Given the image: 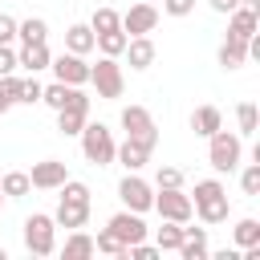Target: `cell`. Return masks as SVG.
<instances>
[{"label":"cell","instance_id":"obj_1","mask_svg":"<svg viewBox=\"0 0 260 260\" xmlns=\"http://www.w3.org/2000/svg\"><path fill=\"white\" fill-rule=\"evenodd\" d=\"M53 219L61 228H85V219H89V187L77 183V179H65L61 183V203H57Z\"/></svg>","mask_w":260,"mask_h":260},{"label":"cell","instance_id":"obj_2","mask_svg":"<svg viewBox=\"0 0 260 260\" xmlns=\"http://www.w3.org/2000/svg\"><path fill=\"white\" fill-rule=\"evenodd\" d=\"M191 211H195L203 223H223V219H228V191H223V183H219V179H203V183H195Z\"/></svg>","mask_w":260,"mask_h":260},{"label":"cell","instance_id":"obj_3","mask_svg":"<svg viewBox=\"0 0 260 260\" xmlns=\"http://www.w3.org/2000/svg\"><path fill=\"white\" fill-rule=\"evenodd\" d=\"M114 134L102 126V122H85L81 126V154L93 162V167H110L114 162Z\"/></svg>","mask_w":260,"mask_h":260},{"label":"cell","instance_id":"obj_4","mask_svg":"<svg viewBox=\"0 0 260 260\" xmlns=\"http://www.w3.org/2000/svg\"><path fill=\"white\" fill-rule=\"evenodd\" d=\"M122 126H126V138H130L134 146H142L146 154L154 150L158 130H154V118L146 114V106H126V110H122Z\"/></svg>","mask_w":260,"mask_h":260},{"label":"cell","instance_id":"obj_5","mask_svg":"<svg viewBox=\"0 0 260 260\" xmlns=\"http://www.w3.org/2000/svg\"><path fill=\"white\" fill-rule=\"evenodd\" d=\"M24 248L32 252V256H49L53 248H57V219L53 215H28L24 219Z\"/></svg>","mask_w":260,"mask_h":260},{"label":"cell","instance_id":"obj_6","mask_svg":"<svg viewBox=\"0 0 260 260\" xmlns=\"http://www.w3.org/2000/svg\"><path fill=\"white\" fill-rule=\"evenodd\" d=\"M240 154H244V146H240V138L236 134H228L223 126L211 134V146H207V162L215 167V171H236L240 167Z\"/></svg>","mask_w":260,"mask_h":260},{"label":"cell","instance_id":"obj_7","mask_svg":"<svg viewBox=\"0 0 260 260\" xmlns=\"http://www.w3.org/2000/svg\"><path fill=\"white\" fill-rule=\"evenodd\" d=\"M89 81L98 85V98H122V89H126V77H122V65L114 61V57H102L98 65H89Z\"/></svg>","mask_w":260,"mask_h":260},{"label":"cell","instance_id":"obj_8","mask_svg":"<svg viewBox=\"0 0 260 260\" xmlns=\"http://www.w3.org/2000/svg\"><path fill=\"white\" fill-rule=\"evenodd\" d=\"M162 219H175V223H187L195 211H191V195H183L179 187H158V195H154V203H150Z\"/></svg>","mask_w":260,"mask_h":260},{"label":"cell","instance_id":"obj_9","mask_svg":"<svg viewBox=\"0 0 260 260\" xmlns=\"http://www.w3.org/2000/svg\"><path fill=\"white\" fill-rule=\"evenodd\" d=\"M85 118H89V98L77 89V93L69 98V106L57 110V130H61V134H81Z\"/></svg>","mask_w":260,"mask_h":260},{"label":"cell","instance_id":"obj_10","mask_svg":"<svg viewBox=\"0 0 260 260\" xmlns=\"http://www.w3.org/2000/svg\"><path fill=\"white\" fill-rule=\"evenodd\" d=\"M154 24H158V8H154L150 0L134 4V8L122 16V32H126V37H146V32H154Z\"/></svg>","mask_w":260,"mask_h":260},{"label":"cell","instance_id":"obj_11","mask_svg":"<svg viewBox=\"0 0 260 260\" xmlns=\"http://www.w3.org/2000/svg\"><path fill=\"white\" fill-rule=\"evenodd\" d=\"M118 195H122V203H126L130 211H138V215H142V211H150V203H154V191H150L134 171L118 183Z\"/></svg>","mask_w":260,"mask_h":260},{"label":"cell","instance_id":"obj_12","mask_svg":"<svg viewBox=\"0 0 260 260\" xmlns=\"http://www.w3.org/2000/svg\"><path fill=\"white\" fill-rule=\"evenodd\" d=\"M106 228H110L126 248H130V244H138V240H146V223H142V215H138V211H130V207H126V211H118V215H110V223H106Z\"/></svg>","mask_w":260,"mask_h":260},{"label":"cell","instance_id":"obj_13","mask_svg":"<svg viewBox=\"0 0 260 260\" xmlns=\"http://www.w3.org/2000/svg\"><path fill=\"white\" fill-rule=\"evenodd\" d=\"M49 69H53L57 81H65V85H85V81H89V65H85L77 53H61L57 61H49Z\"/></svg>","mask_w":260,"mask_h":260},{"label":"cell","instance_id":"obj_14","mask_svg":"<svg viewBox=\"0 0 260 260\" xmlns=\"http://www.w3.org/2000/svg\"><path fill=\"white\" fill-rule=\"evenodd\" d=\"M65 179H69V171H65V162H61V158L32 162V171H28V183H32V187H41V191H53V187H61Z\"/></svg>","mask_w":260,"mask_h":260},{"label":"cell","instance_id":"obj_15","mask_svg":"<svg viewBox=\"0 0 260 260\" xmlns=\"http://www.w3.org/2000/svg\"><path fill=\"white\" fill-rule=\"evenodd\" d=\"M228 16H232V24H228V37L248 45V41L256 37V24H260V16H256V12H248V8H232Z\"/></svg>","mask_w":260,"mask_h":260},{"label":"cell","instance_id":"obj_16","mask_svg":"<svg viewBox=\"0 0 260 260\" xmlns=\"http://www.w3.org/2000/svg\"><path fill=\"white\" fill-rule=\"evenodd\" d=\"M122 53L130 57V69H150V61H154V45H150V37H130Z\"/></svg>","mask_w":260,"mask_h":260},{"label":"cell","instance_id":"obj_17","mask_svg":"<svg viewBox=\"0 0 260 260\" xmlns=\"http://www.w3.org/2000/svg\"><path fill=\"white\" fill-rule=\"evenodd\" d=\"M179 256H183V260H203V256H207V232H203V228H183Z\"/></svg>","mask_w":260,"mask_h":260},{"label":"cell","instance_id":"obj_18","mask_svg":"<svg viewBox=\"0 0 260 260\" xmlns=\"http://www.w3.org/2000/svg\"><path fill=\"white\" fill-rule=\"evenodd\" d=\"M49 61H53V57H49V45H45V41H41V45H24V49L16 53V65H24L28 73L49 69Z\"/></svg>","mask_w":260,"mask_h":260},{"label":"cell","instance_id":"obj_19","mask_svg":"<svg viewBox=\"0 0 260 260\" xmlns=\"http://www.w3.org/2000/svg\"><path fill=\"white\" fill-rule=\"evenodd\" d=\"M219 126H223V118H219V110H215V106H199V110L191 114V130H195V134H203V138H211Z\"/></svg>","mask_w":260,"mask_h":260},{"label":"cell","instance_id":"obj_20","mask_svg":"<svg viewBox=\"0 0 260 260\" xmlns=\"http://www.w3.org/2000/svg\"><path fill=\"white\" fill-rule=\"evenodd\" d=\"M65 49L77 53V57H85V53L93 49V28H89V24H69V32H65Z\"/></svg>","mask_w":260,"mask_h":260},{"label":"cell","instance_id":"obj_21","mask_svg":"<svg viewBox=\"0 0 260 260\" xmlns=\"http://www.w3.org/2000/svg\"><path fill=\"white\" fill-rule=\"evenodd\" d=\"M126 32L122 28H110V32H93V49H102V57H122V49H126Z\"/></svg>","mask_w":260,"mask_h":260},{"label":"cell","instance_id":"obj_22","mask_svg":"<svg viewBox=\"0 0 260 260\" xmlns=\"http://www.w3.org/2000/svg\"><path fill=\"white\" fill-rule=\"evenodd\" d=\"M65 260H85V256H93V236H85L81 228H73V236L65 240V252H61Z\"/></svg>","mask_w":260,"mask_h":260},{"label":"cell","instance_id":"obj_23","mask_svg":"<svg viewBox=\"0 0 260 260\" xmlns=\"http://www.w3.org/2000/svg\"><path fill=\"white\" fill-rule=\"evenodd\" d=\"M244 61H248V45H244V41H232V37H228V41L219 45V65H223V69H240Z\"/></svg>","mask_w":260,"mask_h":260},{"label":"cell","instance_id":"obj_24","mask_svg":"<svg viewBox=\"0 0 260 260\" xmlns=\"http://www.w3.org/2000/svg\"><path fill=\"white\" fill-rule=\"evenodd\" d=\"M16 37H20L24 45H41V41L49 37V24H45L41 16H28V20H20V24H16Z\"/></svg>","mask_w":260,"mask_h":260},{"label":"cell","instance_id":"obj_25","mask_svg":"<svg viewBox=\"0 0 260 260\" xmlns=\"http://www.w3.org/2000/svg\"><path fill=\"white\" fill-rule=\"evenodd\" d=\"M114 158H118V162H122L126 171H138V167H146V158H150V154H146L142 146H134V142L126 138V142H122V146L114 150Z\"/></svg>","mask_w":260,"mask_h":260},{"label":"cell","instance_id":"obj_26","mask_svg":"<svg viewBox=\"0 0 260 260\" xmlns=\"http://www.w3.org/2000/svg\"><path fill=\"white\" fill-rule=\"evenodd\" d=\"M77 93V85H65V81H53L49 89H41V102L45 106H53V110H61V106H69V98Z\"/></svg>","mask_w":260,"mask_h":260},{"label":"cell","instance_id":"obj_27","mask_svg":"<svg viewBox=\"0 0 260 260\" xmlns=\"http://www.w3.org/2000/svg\"><path fill=\"white\" fill-rule=\"evenodd\" d=\"M0 191H4V195H12V199H20V195H28V191H32V183H28V175H24V171H8V175L0 179Z\"/></svg>","mask_w":260,"mask_h":260},{"label":"cell","instance_id":"obj_28","mask_svg":"<svg viewBox=\"0 0 260 260\" xmlns=\"http://www.w3.org/2000/svg\"><path fill=\"white\" fill-rule=\"evenodd\" d=\"M179 244H183V223L167 219L158 228V252H179Z\"/></svg>","mask_w":260,"mask_h":260},{"label":"cell","instance_id":"obj_29","mask_svg":"<svg viewBox=\"0 0 260 260\" xmlns=\"http://www.w3.org/2000/svg\"><path fill=\"white\" fill-rule=\"evenodd\" d=\"M16 102H20V77L4 73V77H0V114H8Z\"/></svg>","mask_w":260,"mask_h":260},{"label":"cell","instance_id":"obj_30","mask_svg":"<svg viewBox=\"0 0 260 260\" xmlns=\"http://www.w3.org/2000/svg\"><path fill=\"white\" fill-rule=\"evenodd\" d=\"M89 28H93V32H110V28H122V16H118L114 8H93V16H89Z\"/></svg>","mask_w":260,"mask_h":260},{"label":"cell","instance_id":"obj_31","mask_svg":"<svg viewBox=\"0 0 260 260\" xmlns=\"http://www.w3.org/2000/svg\"><path fill=\"white\" fill-rule=\"evenodd\" d=\"M236 244H240V248L260 244V223H256V219H240V223H236Z\"/></svg>","mask_w":260,"mask_h":260},{"label":"cell","instance_id":"obj_32","mask_svg":"<svg viewBox=\"0 0 260 260\" xmlns=\"http://www.w3.org/2000/svg\"><path fill=\"white\" fill-rule=\"evenodd\" d=\"M93 252H110V256H126V244L106 228V232H98V240H93Z\"/></svg>","mask_w":260,"mask_h":260},{"label":"cell","instance_id":"obj_33","mask_svg":"<svg viewBox=\"0 0 260 260\" xmlns=\"http://www.w3.org/2000/svg\"><path fill=\"white\" fill-rule=\"evenodd\" d=\"M240 187H244V195H260V162L244 167V175H240Z\"/></svg>","mask_w":260,"mask_h":260},{"label":"cell","instance_id":"obj_34","mask_svg":"<svg viewBox=\"0 0 260 260\" xmlns=\"http://www.w3.org/2000/svg\"><path fill=\"white\" fill-rule=\"evenodd\" d=\"M236 118H240V134H256V106L252 102H244L236 110Z\"/></svg>","mask_w":260,"mask_h":260},{"label":"cell","instance_id":"obj_35","mask_svg":"<svg viewBox=\"0 0 260 260\" xmlns=\"http://www.w3.org/2000/svg\"><path fill=\"white\" fill-rule=\"evenodd\" d=\"M41 89H45V85H41L37 77H28V81H20V102H24V106H32V102H41Z\"/></svg>","mask_w":260,"mask_h":260},{"label":"cell","instance_id":"obj_36","mask_svg":"<svg viewBox=\"0 0 260 260\" xmlns=\"http://www.w3.org/2000/svg\"><path fill=\"white\" fill-rule=\"evenodd\" d=\"M158 187H183V171L179 167H158Z\"/></svg>","mask_w":260,"mask_h":260},{"label":"cell","instance_id":"obj_37","mask_svg":"<svg viewBox=\"0 0 260 260\" xmlns=\"http://www.w3.org/2000/svg\"><path fill=\"white\" fill-rule=\"evenodd\" d=\"M12 37H16V20L8 12H0V45H12Z\"/></svg>","mask_w":260,"mask_h":260},{"label":"cell","instance_id":"obj_38","mask_svg":"<svg viewBox=\"0 0 260 260\" xmlns=\"http://www.w3.org/2000/svg\"><path fill=\"white\" fill-rule=\"evenodd\" d=\"M162 8H167L171 16H187V12L195 8V0H162Z\"/></svg>","mask_w":260,"mask_h":260},{"label":"cell","instance_id":"obj_39","mask_svg":"<svg viewBox=\"0 0 260 260\" xmlns=\"http://www.w3.org/2000/svg\"><path fill=\"white\" fill-rule=\"evenodd\" d=\"M12 69H16V53H12L8 45H0V77H4V73H12Z\"/></svg>","mask_w":260,"mask_h":260},{"label":"cell","instance_id":"obj_40","mask_svg":"<svg viewBox=\"0 0 260 260\" xmlns=\"http://www.w3.org/2000/svg\"><path fill=\"white\" fill-rule=\"evenodd\" d=\"M211 8L215 12H232V8H240V0H211Z\"/></svg>","mask_w":260,"mask_h":260},{"label":"cell","instance_id":"obj_41","mask_svg":"<svg viewBox=\"0 0 260 260\" xmlns=\"http://www.w3.org/2000/svg\"><path fill=\"white\" fill-rule=\"evenodd\" d=\"M0 203H4V191H0Z\"/></svg>","mask_w":260,"mask_h":260},{"label":"cell","instance_id":"obj_42","mask_svg":"<svg viewBox=\"0 0 260 260\" xmlns=\"http://www.w3.org/2000/svg\"><path fill=\"white\" fill-rule=\"evenodd\" d=\"M150 4H154V0H150Z\"/></svg>","mask_w":260,"mask_h":260}]
</instances>
